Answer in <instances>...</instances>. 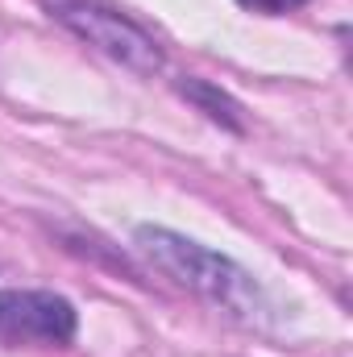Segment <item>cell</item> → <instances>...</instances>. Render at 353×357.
<instances>
[{"label": "cell", "mask_w": 353, "mask_h": 357, "mask_svg": "<svg viewBox=\"0 0 353 357\" xmlns=\"http://www.w3.org/2000/svg\"><path fill=\"white\" fill-rule=\"evenodd\" d=\"M75 307L54 291H0V345H71Z\"/></svg>", "instance_id": "obj_3"}, {"label": "cell", "mask_w": 353, "mask_h": 357, "mask_svg": "<svg viewBox=\"0 0 353 357\" xmlns=\"http://www.w3.org/2000/svg\"><path fill=\"white\" fill-rule=\"evenodd\" d=\"M54 17H59L75 38H84V42L96 46L100 54H108L112 63H121V67H129V71H137V75L163 71V50H158V42H154L142 25H133L125 13H117V8H108V4H100V0H59V4H54Z\"/></svg>", "instance_id": "obj_2"}, {"label": "cell", "mask_w": 353, "mask_h": 357, "mask_svg": "<svg viewBox=\"0 0 353 357\" xmlns=\"http://www.w3.org/2000/svg\"><path fill=\"white\" fill-rule=\"evenodd\" d=\"M183 96L187 100H195L212 121H225L229 129H241V116H237V104L225 96V91H216V88H208V84H200V79H187L183 84Z\"/></svg>", "instance_id": "obj_4"}, {"label": "cell", "mask_w": 353, "mask_h": 357, "mask_svg": "<svg viewBox=\"0 0 353 357\" xmlns=\"http://www.w3.org/2000/svg\"><path fill=\"white\" fill-rule=\"evenodd\" d=\"M241 8H254V13H266V17H278V13H291L308 0H237Z\"/></svg>", "instance_id": "obj_5"}, {"label": "cell", "mask_w": 353, "mask_h": 357, "mask_svg": "<svg viewBox=\"0 0 353 357\" xmlns=\"http://www.w3.org/2000/svg\"><path fill=\"white\" fill-rule=\"evenodd\" d=\"M137 245L146 250V258L163 274H171L175 282H183L187 291L204 295L208 303L225 307L229 316L237 320H266V295L262 287L254 282L250 270H241L237 262H229L225 254H212L204 250L200 241L183 237V233H171V229H150L142 225L137 229Z\"/></svg>", "instance_id": "obj_1"}]
</instances>
